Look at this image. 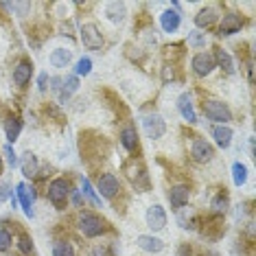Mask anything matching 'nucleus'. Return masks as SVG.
<instances>
[{
    "label": "nucleus",
    "instance_id": "39448f33",
    "mask_svg": "<svg viewBox=\"0 0 256 256\" xmlns=\"http://www.w3.org/2000/svg\"><path fill=\"white\" fill-rule=\"evenodd\" d=\"M144 221H147V228H151L154 232H160L166 228V212L160 204H154V206L147 208V214H144Z\"/></svg>",
    "mask_w": 256,
    "mask_h": 256
},
{
    "label": "nucleus",
    "instance_id": "4be33fe9",
    "mask_svg": "<svg viewBox=\"0 0 256 256\" xmlns=\"http://www.w3.org/2000/svg\"><path fill=\"white\" fill-rule=\"evenodd\" d=\"M217 20V9H212V7H208V9H202L200 14L195 16V24L197 26H210L212 22Z\"/></svg>",
    "mask_w": 256,
    "mask_h": 256
},
{
    "label": "nucleus",
    "instance_id": "aec40b11",
    "mask_svg": "<svg viewBox=\"0 0 256 256\" xmlns=\"http://www.w3.org/2000/svg\"><path fill=\"white\" fill-rule=\"evenodd\" d=\"M20 168H22V173H24V178H36L38 171H40V162L36 158V154L26 151V154L22 156V160H20Z\"/></svg>",
    "mask_w": 256,
    "mask_h": 256
},
{
    "label": "nucleus",
    "instance_id": "6e6552de",
    "mask_svg": "<svg viewBox=\"0 0 256 256\" xmlns=\"http://www.w3.org/2000/svg\"><path fill=\"white\" fill-rule=\"evenodd\" d=\"M96 188H98V193H101L103 197H114L116 193L120 190V182H118V178L114 176V173H103L101 178H98V182H96Z\"/></svg>",
    "mask_w": 256,
    "mask_h": 256
},
{
    "label": "nucleus",
    "instance_id": "423d86ee",
    "mask_svg": "<svg viewBox=\"0 0 256 256\" xmlns=\"http://www.w3.org/2000/svg\"><path fill=\"white\" fill-rule=\"evenodd\" d=\"M190 68H193V72L200 74V77H208V74L214 70V57L208 53H197V55H193V60H190Z\"/></svg>",
    "mask_w": 256,
    "mask_h": 256
},
{
    "label": "nucleus",
    "instance_id": "7c9ffc66",
    "mask_svg": "<svg viewBox=\"0 0 256 256\" xmlns=\"http://www.w3.org/2000/svg\"><path fill=\"white\" fill-rule=\"evenodd\" d=\"M81 186H84L86 197H90V202L94 204V206H101V197H98V195H96V190L92 188V184H90V180H88V178H81Z\"/></svg>",
    "mask_w": 256,
    "mask_h": 256
},
{
    "label": "nucleus",
    "instance_id": "4468645a",
    "mask_svg": "<svg viewBox=\"0 0 256 256\" xmlns=\"http://www.w3.org/2000/svg\"><path fill=\"white\" fill-rule=\"evenodd\" d=\"M243 26V20L238 14H226L224 20H221V26H219V33L221 36H234V33L241 31Z\"/></svg>",
    "mask_w": 256,
    "mask_h": 256
},
{
    "label": "nucleus",
    "instance_id": "2eb2a0df",
    "mask_svg": "<svg viewBox=\"0 0 256 256\" xmlns=\"http://www.w3.org/2000/svg\"><path fill=\"white\" fill-rule=\"evenodd\" d=\"M70 62H72V50L70 48H53L50 50V55H48V64L53 68H68L70 66Z\"/></svg>",
    "mask_w": 256,
    "mask_h": 256
},
{
    "label": "nucleus",
    "instance_id": "f03ea898",
    "mask_svg": "<svg viewBox=\"0 0 256 256\" xmlns=\"http://www.w3.org/2000/svg\"><path fill=\"white\" fill-rule=\"evenodd\" d=\"M79 230L84 236L88 238H94L98 234H103V230H106V226H103V219L98 217L94 212H81L79 214Z\"/></svg>",
    "mask_w": 256,
    "mask_h": 256
},
{
    "label": "nucleus",
    "instance_id": "c9c22d12",
    "mask_svg": "<svg viewBox=\"0 0 256 256\" xmlns=\"http://www.w3.org/2000/svg\"><path fill=\"white\" fill-rule=\"evenodd\" d=\"M11 195H14V190H11V184H7V182H0V202L11 200Z\"/></svg>",
    "mask_w": 256,
    "mask_h": 256
},
{
    "label": "nucleus",
    "instance_id": "bb28decb",
    "mask_svg": "<svg viewBox=\"0 0 256 256\" xmlns=\"http://www.w3.org/2000/svg\"><path fill=\"white\" fill-rule=\"evenodd\" d=\"M217 62H219V66L224 68L226 72H230V74H234V62H232V57L228 50H217Z\"/></svg>",
    "mask_w": 256,
    "mask_h": 256
},
{
    "label": "nucleus",
    "instance_id": "a878e982",
    "mask_svg": "<svg viewBox=\"0 0 256 256\" xmlns=\"http://www.w3.org/2000/svg\"><path fill=\"white\" fill-rule=\"evenodd\" d=\"M232 180H234V186H243L248 182V166L243 162H234L232 164Z\"/></svg>",
    "mask_w": 256,
    "mask_h": 256
},
{
    "label": "nucleus",
    "instance_id": "0eeeda50",
    "mask_svg": "<svg viewBox=\"0 0 256 256\" xmlns=\"http://www.w3.org/2000/svg\"><path fill=\"white\" fill-rule=\"evenodd\" d=\"M81 42H84L86 48L96 50L103 46V36L96 28V24H84L81 26Z\"/></svg>",
    "mask_w": 256,
    "mask_h": 256
},
{
    "label": "nucleus",
    "instance_id": "58836bf2",
    "mask_svg": "<svg viewBox=\"0 0 256 256\" xmlns=\"http://www.w3.org/2000/svg\"><path fill=\"white\" fill-rule=\"evenodd\" d=\"M72 202H74V206L79 208V206H81V195H79V193H74V195H72Z\"/></svg>",
    "mask_w": 256,
    "mask_h": 256
},
{
    "label": "nucleus",
    "instance_id": "5701e85b",
    "mask_svg": "<svg viewBox=\"0 0 256 256\" xmlns=\"http://www.w3.org/2000/svg\"><path fill=\"white\" fill-rule=\"evenodd\" d=\"M120 142H123V147L125 149H134L136 147V142H138V132H136V127H125L123 132H120Z\"/></svg>",
    "mask_w": 256,
    "mask_h": 256
},
{
    "label": "nucleus",
    "instance_id": "9d476101",
    "mask_svg": "<svg viewBox=\"0 0 256 256\" xmlns=\"http://www.w3.org/2000/svg\"><path fill=\"white\" fill-rule=\"evenodd\" d=\"M16 195H18V202H20V206H22V210H24L26 217H36V212H33V208H31V204L33 200H36V193H33V188H28L26 184H18L16 186Z\"/></svg>",
    "mask_w": 256,
    "mask_h": 256
},
{
    "label": "nucleus",
    "instance_id": "f704fd0d",
    "mask_svg": "<svg viewBox=\"0 0 256 256\" xmlns=\"http://www.w3.org/2000/svg\"><path fill=\"white\" fill-rule=\"evenodd\" d=\"M2 154H4V158H7L9 166H16V164H18V156H16V151H14V147H11V144H7V147L2 149Z\"/></svg>",
    "mask_w": 256,
    "mask_h": 256
},
{
    "label": "nucleus",
    "instance_id": "1a4fd4ad",
    "mask_svg": "<svg viewBox=\"0 0 256 256\" xmlns=\"http://www.w3.org/2000/svg\"><path fill=\"white\" fill-rule=\"evenodd\" d=\"M190 156L197 160V162H210L214 158V147L206 138H197L190 147Z\"/></svg>",
    "mask_w": 256,
    "mask_h": 256
},
{
    "label": "nucleus",
    "instance_id": "f8f14e48",
    "mask_svg": "<svg viewBox=\"0 0 256 256\" xmlns=\"http://www.w3.org/2000/svg\"><path fill=\"white\" fill-rule=\"evenodd\" d=\"M190 200V188L184 184H178L173 186L171 190H168V202H171V206L176 208V210H180V208H184L186 204H188Z\"/></svg>",
    "mask_w": 256,
    "mask_h": 256
},
{
    "label": "nucleus",
    "instance_id": "c85d7f7f",
    "mask_svg": "<svg viewBox=\"0 0 256 256\" xmlns=\"http://www.w3.org/2000/svg\"><path fill=\"white\" fill-rule=\"evenodd\" d=\"M53 256H74V248L68 241H55L53 246Z\"/></svg>",
    "mask_w": 256,
    "mask_h": 256
},
{
    "label": "nucleus",
    "instance_id": "20e7f679",
    "mask_svg": "<svg viewBox=\"0 0 256 256\" xmlns=\"http://www.w3.org/2000/svg\"><path fill=\"white\" fill-rule=\"evenodd\" d=\"M142 130L147 134V138L158 140V138H162L166 134V123L160 114H147V116H142Z\"/></svg>",
    "mask_w": 256,
    "mask_h": 256
},
{
    "label": "nucleus",
    "instance_id": "b1692460",
    "mask_svg": "<svg viewBox=\"0 0 256 256\" xmlns=\"http://www.w3.org/2000/svg\"><path fill=\"white\" fill-rule=\"evenodd\" d=\"M178 224H180V228H184V230H188V228H195V212L190 210V208H180L178 210Z\"/></svg>",
    "mask_w": 256,
    "mask_h": 256
},
{
    "label": "nucleus",
    "instance_id": "e433bc0d",
    "mask_svg": "<svg viewBox=\"0 0 256 256\" xmlns=\"http://www.w3.org/2000/svg\"><path fill=\"white\" fill-rule=\"evenodd\" d=\"M20 250H22L24 254H31V250H33L31 238H28V236H20Z\"/></svg>",
    "mask_w": 256,
    "mask_h": 256
},
{
    "label": "nucleus",
    "instance_id": "f3484780",
    "mask_svg": "<svg viewBox=\"0 0 256 256\" xmlns=\"http://www.w3.org/2000/svg\"><path fill=\"white\" fill-rule=\"evenodd\" d=\"M178 110L182 114V118L186 123H197V116H195V110H193V101H190V94L188 92H182L178 98Z\"/></svg>",
    "mask_w": 256,
    "mask_h": 256
},
{
    "label": "nucleus",
    "instance_id": "ddd939ff",
    "mask_svg": "<svg viewBox=\"0 0 256 256\" xmlns=\"http://www.w3.org/2000/svg\"><path fill=\"white\" fill-rule=\"evenodd\" d=\"M180 24H182V16L178 14V11H173V9H164L160 14V26H162V31L164 33H176Z\"/></svg>",
    "mask_w": 256,
    "mask_h": 256
},
{
    "label": "nucleus",
    "instance_id": "f257e3e1",
    "mask_svg": "<svg viewBox=\"0 0 256 256\" xmlns=\"http://www.w3.org/2000/svg\"><path fill=\"white\" fill-rule=\"evenodd\" d=\"M204 114H206L208 120H212V123H217V125H226L228 120H232L230 108L226 106L224 101H217V98H208V101L204 103Z\"/></svg>",
    "mask_w": 256,
    "mask_h": 256
},
{
    "label": "nucleus",
    "instance_id": "9b49d317",
    "mask_svg": "<svg viewBox=\"0 0 256 256\" xmlns=\"http://www.w3.org/2000/svg\"><path fill=\"white\" fill-rule=\"evenodd\" d=\"M136 246L142 250V252H149V254H160L164 250V241L154 234H138L136 236Z\"/></svg>",
    "mask_w": 256,
    "mask_h": 256
},
{
    "label": "nucleus",
    "instance_id": "72a5a7b5",
    "mask_svg": "<svg viewBox=\"0 0 256 256\" xmlns=\"http://www.w3.org/2000/svg\"><path fill=\"white\" fill-rule=\"evenodd\" d=\"M11 248V234L4 228H0V252H7Z\"/></svg>",
    "mask_w": 256,
    "mask_h": 256
},
{
    "label": "nucleus",
    "instance_id": "412c9836",
    "mask_svg": "<svg viewBox=\"0 0 256 256\" xmlns=\"http://www.w3.org/2000/svg\"><path fill=\"white\" fill-rule=\"evenodd\" d=\"M79 90V77L77 74H66V77L62 79V103H66L68 98H70V94H74V92Z\"/></svg>",
    "mask_w": 256,
    "mask_h": 256
},
{
    "label": "nucleus",
    "instance_id": "a211bd4d",
    "mask_svg": "<svg viewBox=\"0 0 256 256\" xmlns=\"http://www.w3.org/2000/svg\"><path fill=\"white\" fill-rule=\"evenodd\" d=\"M31 77H33V66L28 62H20L14 68V84L20 86V88H24L28 81H31Z\"/></svg>",
    "mask_w": 256,
    "mask_h": 256
},
{
    "label": "nucleus",
    "instance_id": "4c0bfd02",
    "mask_svg": "<svg viewBox=\"0 0 256 256\" xmlns=\"http://www.w3.org/2000/svg\"><path fill=\"white\" fill-rule=\"evenodd\" d=\"M46 84H48V72H42V74L38 77V88L44 92V90H46Z\"/></svg>",
    "mask_w": 256,
    "mask_h": 256
},
{
    "label": "nucleus",
    "instance_id": "393cba45",
    "mask_svg": "<svg viewBox=\"0 0 256 256\" xmlns=\"http://www.w3.org/2000/svg\"><path fill=\"white\" fill-rule=\"evenodd\" d=\"M20 132H22V123H20L18 118H9L7 123H4V134H7V140H9V142H16V140H18Z\"/></svg>",
    "mask_w": 256,
    "mask_h": 256
},
{
    "label": "nucleus",
    "instance_id": "6ab92c4d",
    "mask_svg": "<svg viewBox=\"0 0 256 256\" xmlns=\"http://www.w3.org/2000/svg\"><path fill=\"white\" fill-rule=\"evenodd\" d=\"M125 16H127L125 2H108L106 4V18L110 22H114V24H120V22L125 20Z\"/></svg>",
    "mask_w": 256,
    "mask_h": 256
},
{
    "label": "nucleus",
    "instance_id": "7ed1b4c3",
    "mask_svg": "<svg viewBox=\"0 0 256 256\" xmlns=\"http://www.w3.org/2000/svg\"><path fill=\"white\" fill-rule=\"evenodd\" d=\"M68 195H70V186H68V182L64 178H57L48 184V202L53 204L55 208H62L64 204H66Z\"/></svg>",
    "mask_w": 256,
    "mask_h": 256
},
{
    "label": "nucleus",
    "instance_id": "473e14b6",
    "mask_svg": "<svg viewBox=\"0 0 256 256\" xmlns=\"http://www.w3.org/2000/svg\"><path fill=\"white\" fill-rule=\"evenodd\" d=\"M212 208H214L217 212H224L226 208H228V197H226L224 193H219V195L212 200Z\"/></svg>",
    "mask_w": 256,
    "mask_h": 256
},
{
    "label": "nucleus",
    "instance_id": "dca6fc26",
    "mask_svg": "<svg viewBox=\"0 0 256 256\" xmlns=\"http://www.w3.org/2000/svg\"><path fill=\"white\" fill-rule=\"evenodd\" d=\"M210 134H212L214 142H217L221 149H228L232 144V136H234V132H232L230 125H212Z\"/></svg>",
    "mask_w": 256,
    "mask_h": 256
},
{
    "label": "nucleus",
    "instance_id": "2f4dec72",
    "mask_svg": "<svg viewBox=\"0 0 256 256\" xmlns=\"http://www.w3.org/2000/svg\"><path fill=\"white\" fill-rule=\"evenodd\" d=\"M2 7H4V9H9V11H16V14L20 16V18H24L28 11H31V2H14V4L2 2Z\"/></svg>",
    "mask_w": 256,
    "mask_h": 256
},
{
    "label": "nucleus",
    "instance_id": "c756f323",
    "mask_svg": "<svg viewBox=\"0 0 256 256\" xmlns=\"http://www.w3.org/2000/svg\"><path fill=\"white\" fill-rule=\"evenodd\" d=\"M188 46L195 50H200L206 46V33H200V31H190L188 33Z\"/></svg>",
    "mask_w": 256,
    "mask_h": 256
},
{
    "label": "nucleus",
    "instance_id": "ea45409f",
    "mask_svg": "<svg viewBox=\"0 0 256 256\" xmlns=\"http://www.w3.org/2000/svg\"><path fill=\"white\" fill-rule=\"evenodd\" d=\"M0 173H2V160H0Z\"/></svg>",
    "mask_w": 256,
    "mask_h": 256
},
{
    "label": "nucleus",
    "instance_id": "cd10ccee",
    "mask_svg": "<svg viewBox=\"0 0 256 256\" xmlns=\"http://www.w3.org/2000/svg\"><path fill=\"white\" fill-rule=\"evenodd\" d=\"M90 72H92V60L90 57H81V60H77L74 74H77V77H88Z\"/></svg>",
    "mask_w": 256,
    "mask_h": 256
}]
</instances>
